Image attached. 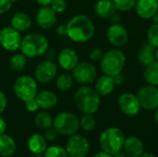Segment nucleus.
<instances>
[{
    "instance_id": "f8f14e48",
    "label": "nucleus",
    "mask_w": 158,
    "mask_h": 157,
    "mask_svg": "<svg viewBox=\"0 0 158 157\" xmlns=\"http://www.w3.org/2000/svg\"><path fill=\"white\" fill-rule=\"evenodd\" d=\"M21 40V32L11 26H6L0 30V45L6 51L15 52L19 50Z\"/></svg>"
},
{
    "instance_id": "09e8293b",
    "label": "nucleus",
    "mask_w": 158,
    "mask_h": 157,
    "mask_svg": "<svg viewBox=\"0 0 158 157\" xmlns=\"http://www.w3.org/2000/svg\"><path fill=\"white\" fill-rule=\"evenodd\" d=\"M152 19H153L154 23H157L158 24V10L156 12V13H155V15L153 16Z\"/></svg>"
},
{
    "instance_id": "c03bdc74",
    "label": "nucleus",
    "mask_w": 158,
    "mask_h": 157,
    "mask_svg": "<svg viewBox=\"0 0 158 157\" xmlns=\"http://www.w3.org/2000/svg\"><path fill=\"white\" fill-rule=\"evenodd\" d=\"M6 123L3 118H0V135L4 134L6 132Z\"/></svg>"
},
{
    "instance_id": "412c9836",
    "label": "nucleus",
    "mask_w": 158,
    "mask_h": 157,
    "mask_svg": "<svg viewBox=\"0 0 158 157\" xmlns=\"http://www.w3.org/2000/svg\"><path fill=\"white\" fill-rule=\"evenodd\" d=\"M94 12L101 19H110L117 12V8L113 0H98L94 5Z\"/></svg>"
},
{
    "instance_id": "a878e982",
    "label": "nucleus",
    "mask_w": 158,
    "mask_h": 157,
    "mask_svg": "<svg viewBox=\"0 0 158 157\" xmlns=\"http://www.w3.org/2000/svg\"><path fill=\"white\" fill-rule=\"evenodd\" d=\"M143 79L147 84L158 86V61H154L144 67Z\"/></svg>"
},
{
    "instance_id": "dca6fc26",
    "label": "nucleus",
    "mask_w": 158,
    "mask_h": 157,
    "mask_svg": "<svg viewBox=\"0 0 158 157\" xmlns=\"http://www.w3.org/2000/svg\"><path fill=\"white\" fill-rule=\"evenodd\" d=\"M57 63L62 69L70 71L79 63V56L74 49L70 47H65L58 53Z\"/></svg>"
},
{
    "instance_id": "4be33fe9",
    "label": "nucleus",
    "mask_w": 158,
    "mask_h": 157,
    "mask_svg": "<svg viewBox=\"0 0 158 157\" xmlns=\"http://www.w3.org/2000/svg\"><path fill=\"white\" fill-rule=\"evenodd\" d=\"M10 26L20 32L26 31L31 27V19L24 12L15 13L10 19Z\"/></svg>"
},
{
    "instance_id": "6ab92c4d",
    "label": "nucleus",
    "mask_w": 158,
    "mask_h": 157,
    "mask_svg": "<svg viewBox=\"0 0 158 157\" xmlns=\"http://www.w3.org/2000/svg\"><path fill=\"white\" fill-rule=\"evenodd\" d=\"M116 87L114 78L109 75H102L94 81V89L100 96H107L113 93Z\"/></svg>"
},
{
    "instance_id": "6e6552de",
    "label": "nucleus",
    "mask_w": 158,
    "mask_h": 157,
    "mask_svg": "<svg viewBox=\"0 0 158 157\" xmlns=\"http://www.w3.org/2000/svg\"><path fill=\"white\" fill-rule=\"evenodd\" d=\"M71 71L74 81L81 85L92 84L97 79V69L91 62H79Z\"/></svg>"
},
{
    "instance_id": "3c124183",
    "label": "nucleus",
    "mask_w": 158,
    "mask_h": 157,
    "mask_svg": "<svg viewBox=\"0 0 158 157\" xmlns=\"http://www.w3.org/2000/svg\"><path fill=\"white\" fill-rule=\"evenodd\" d=\"M30 157H44L43 154H32Z\"/></svg>"
},
{
    "instance_id": "ea45409f",
    "label": "nucleus",
    "mask_w": 158,
    "mask_h": 157,
    "mask_svg": "<svg viewBox=\"0 0 158 157\" xmlns=\"http://www.w3.org/2000/svg\"><path fill=\"white\" fill-rule=\"evenodd\" d=\"M56 31L60 36H66L67 35V24H60V25H58L56 27Z\"/></svg>"
},
{
    "instance_id": "f3484780",
    "label": "nucleus",
    "mask_w": 158,
    "mask_h": 157,
    "mask_svg": "<svg viewBox=\"0 0 158 157\" xmlns=\"http://www.w3.org/2000/svg\"><path fill=\"white\" fill-rule=\"evenodd\" d=\"M134 8L141 19H150L158 10V0H137Z\"/></svg>"
},
{
    "instance_id": "4c0bfd02",
    "label": "nucleus",
    "mask_w": 158,
    "mask_h": 157,
    "mask_svg": "<svg viewBox=\"0 0 158 157\" xmlns=\"http://www.w3.org/2000/svg\"><path fill=\"white\" fill-rule=\"evenodd\" d=\"M12 7V2L10 0H0V15H3L9 11Z\"/></svg>"
},
{
    "instance_id": "72a5a7b5",
    "label": "nucleus",
    "mask_w": 158,
    "mask_h": 157,
    "mask_svg": "<svg viewBox=\"0 0 158 157\" xmlns=\"http://www.w3.org/2000/svg\"><path fill=\"white\" fill-rule=\"evenodd\" d=\"M50 6L56 14H60L67 9V3L65 0H54Z\"/></svg>"
},
{
    "instance_id": "7c9ffc66",
    "label": "nucleus",
    "mask_w": 158,
    "mask_h": 157,
    "mask_svg": "<svg viewBox=\"0 0 158 157\" xmlns=\"http://www.w3.org/2000/svg\"><path fill=\"white\" fill-rule=\"evenodd\" d=\"M44 157H69L66 148L58 145H52L44 151Z\"/></svg>"
},
{
    "instance_id": "20e7f679",
    "label": "nucleus",
    "mask_w": 158,
    "mask_h": 157,
    "mask_svg": "<svg viewBox=\"0 0 158 157\" xmlns=\"http://www.w3.org/2000/svg\"><path fill=\"white\" fill-rule=\"evenodd\" d=\"M125 64L126 56L124 52L118 48L110 49L104 53L100 60V68L103 73L112 77L122 73Z\"/></svg>"
},
{
    "instance_id": "1a4fd4ad",
    "label": "nucleus",
    "mask_w": 158,
    "mask_h": 157,
    "mask_svg": "<svg viewBox=\"0 0 158 157\" xmlns=\"http://www.w3.org/2000/svg\"><path fill=\"white\" fill-rule=\"evenodd\" d=\"M57 65L51 59H44L39 62L33 71V78L37 82L47 84L57 76Z\"/></svg>"
},
{
    "instance_id": "4468645a",
    "label": "nucleus",
    "mask_w": 158,
    "mask_h": 157,
    "mask_svg": "<svg viewBox=\"0 0 158 157\" xmlns=\"http://www.w3.org/2000/svg\"><path fill=\"white\" fill-rule=\"evenodd\" d=\"M106 39L116 48L124 46L129 40L128 31L120 23L111 24L106 30Z\"/></svg>"
},
{
    "instance_id": "7ed1b4c3",
    "label": "nucleus",
    "mask_w": 158,
    "mask_h": 157,
    "mask_svg": "<svg viewBox=\"0 0 158 157\" xmlns=\"http://www.w3.org/2000/svg\"><path fill=\"white\" fill-rule=\"evenodd\" d=\"M48 47L49 41L44 34L32 32L22 37L19 50L28 58H35L44 55Z\"/></svg>"
},
{
    "instance_id": "a19ab883",
    "label": "nucleus",
    "mask_w": 158,
    "mask_h": 157,
    "mask_svg": "<svg viewBox=\"0 0 158 157\" xmlns=\"http://www.w3.org/2000/svg\"><path fill=\"white\" fill-rule=\"evenodd\" d=\"M113 78H114L116 86H117V85H121V84L124 83L125 79H124V77H123V75H122L121 73H120V74H118V75H116V76H114Z\"/></svg>"
},
{
    "instance_id": "e433bc0d",
    "label": "nucleus",
    "mask_w": 158,
    "mask_h": 157,
    "mask_svg": "<svg viewBox=\"0 0 158 157\" xmlns=\"http://www.w3.org/2000/svg\"><path fill=\"white\" fill-rule=\"evenodd\" d=\"M25 107L29 112H36V111H38L40 109V107L38 105V103H37L35 98L25 102Z\"/></svg>"
},
{
    "instance_id": "49530a36",
    "label": "nucleus",
    "mask_w": 158,
    "mask_h": 157,
    "mask_svg": "<svg viewBox=\"0 0 158 157\" xmlns=\"http://www.w3.org/2000/svg\"><path fill=\"white\" fill-rule=\"evenodd\" d=\"M113 157H128L127 156V155L121 150V151H119V152H118V153H116V154H114L113 155Z\"/></svg>"
},
{
    "instance_id": "f704fd0d",
    "label": "nucleus",
    "mask_w": 158,
    "mask_h": 157,
    "mask_svg": "<svg viewBox=\"0 0 158 157\" xmlns=\"http://www.w3.org/2000/svg\"><path fill=\"white\" fill-rule=\"evenodd\" d=\"M103 55H104L103 50L98 47H95L91 50L89 54V58L92 62H100V60L103 57Z\"/></svg>"
},
{
    "instance_id": "c9c22d12",
    "label": "nucleus",
    "mask_w": 158,
    "mask_h": 157,
    "mask_svg": "<svg viewBox=\"0 0 158 157\" xmlns=\"http://www.w3.org/2000/svg\"><path fill=\"white\" fill-rule=\"evenodd\" d=\"M58 134L59 133L56 131V130L54 127H51V128H49V129H47V130H44V138H45L46 141H48V142H54V141L56 140Z\"/></svg>"
},
{
    "instance_id": "a18cd8bd",
    "label": "nucleus",
    "mask_w": 158,
    "mask_h": 157,
    "mask_svg": "<svg viewBox=\"0 0 158 157\" xmlns=\"http://www.w3.org/2000/svg\"><path fill=\"white\" fill-rule=\"evenodd\" d=\"M93 157H113V155H110V154H108V153H106V152L101 151V152L96 153Z\"/></svg>"
},
{
    "instance_id": "37998d69",
    "label": "nucleus",
    "mask_w": 158,
    "mask_h": 157,
    "mask_svg": "<svg viewBox=\"0 0 158 157\" xmlns=\"http://www.w3.org/2000/svg\"><path fill=\"white\" fill-rule=\"evenodd\" d=\"M35 1L41 6H50L52 4V2L54 0H35Z\"/></svg>"
},
{
    "instance_id": "864d4df0",
    "label": "nucleus",
    "mask_w": 158,
    "mask_h": 157,
    "mask_svg": "<svg viewBox=\"0 0 158 157\" xmlns=\"http://www.w3.org/2000/svg\"><path fill=\"white\" fill-rule=\"evenodd\" d=\"M11 2H12V4L13 3H16V2H18V1H19V0H10Z\"/></svg>"
},
{
    "instance_id": "b1692460",
    "label": "nucleus",
    "mask_w": 158,
    "mask_h": 157,
    "mask_svg": "<svg viewBox=\"0 0 158 157\" xmlns=\"http://www.w3.org/2000/svg\"><path fill=\"white\" fill-rule=\"evenodd\" d=\"M137 61L143 67H146L156 61V48L148 43L143 44L138 54Z\"/></svg>"
},
{
    "instance_id": "f257e3e1",
    "label": "nucleus",
    "mask_w": 158,
    "mask_h": 157,
    "mask_svg": "<svg viewBox=\"0 0 158 157\" xmlns=\"http://www.w3.org/2000/svg\"><path fill=\"white\" fill-rule=\"evenodd\" d=\"M95 31L93 20L84 14L72 17L67 23V36L74 43H83L90 41Z\"/></svg>"
},
{
    "instance_id": "c85d7f7f",
    "label": "nucleus",
    "mask_w": 158,
    "mask_h": 157,
    "mask_svg": "<svg viewBox=\"0 0 158 157\" xmlns=\"http://www.w3.org/2000/svg\"><path fill=\"white\" fill-rule=\"evenodd\" d=\"M74 84V80L72 75L69 73H62L57 75L56 78V87L60 92L69 91Z\"/></svg>"
},
{
    "instance_id": "393cba45",
    "label": "nucleus",
    "mask_w": 158,
    "mask_h": 157,
    "mask_svg": "<svg viewBox=\"0 0 158 157\" xmlns=\"http://www.w3.org/2000/svg\"><path fill=\"white\" fill-rule=\"evenodd\" d=\"M17 150V144L15 140L7 135H0V156L10 157L12 156Z\"/></svg>"
},
{
    "instance_id": "5701e85b",
    "label": "nucleus",
    "mask_w": 158,
    "mask_h": 157,
    "mask_svg": "<svg viewBox=\"0 0 158 157\" xmlns=\"http://www.w3.org/2000/svg\"><path fill=\"white\" fill-rule=\"evenodd\" d=\"M27 146L31 154H44L47 148L46 140L44 135L34 133L28 138Z\"/></svg>"
},
{
    "instance_id": "2eb2a0df",
    "label": "nucleus",
    "mask_w": 158,
    "mask_h": 157,
    "mask_svg": "<svg viewBox=\"0 0 158 157\" xmlns=\"http://www.w3.org/2000/svg\"><path fill=\"white\" fill-rule=\"evenodd\" d=\"M35 19L40 28L44 30H49L56 25L57 21V17L56 13L51 8L50 6H41L38 9Z\"/></svg>"
},
{
    "instance_id": "de8ad7c7",
    "label": "nucleus",
    "mask_w": 158,
    "mask_h": 157,
    "mask_svg": "<svg viewBox=\"0 0 158 157\" xmlns=\"http://www.w3.org/2000/svg\"><path fill=\"white\" fill-rule=\"evenodd\" d=\"M154 121H155L156 125L158 127V108L155 110V113H154Z\"/></svg>"
},
{
    "instance_id": "f03ea898",
    "label": "nucleus",
    "mask_w": 158,
    "mask_h": 157,
    "mask_svg": "<svg viewBox=\"0 0 158 157\" xmlns=\"http://www.w3.org/2000/svg\"><path fill=\"white\" fill-rule=\"evenodd\" d=\"M74 104L82 114H95L101 105V96L94 88L81 85L74 93Z\"/></svg>"
},
{
    "instance_id": "39448f33",
    "label": "nucleus",
    "mask_w": 158,
    "mask_h": 157,
    "mask_svg": "<svg viewBox=\"0 0 158 157\" xmlns=\"http://www.w3.org/2000/svg\"><path fill=\"white\" fill-rule=\"evenodd\" d=\"M125 139V134L120 129L110 127L101 133L99 137V143L102 151L113 155L122 150Z\"/></svg>"
},
{
    "instance_id": "79ce46f5",
    "label": "nucleus",
    "mask_w": 158,
    "mask_h": 157,
    "mask_svg": "<svg viewBox=\"0 0 158 157\" xmlns=\"http://www.w3.org/2000/svg\"><path fill=\"white\" fill-rule=\"evenodd\" d=\"M110 20H111V23H112V24H118V23H120V21H121V18H120V16L116 12V13L110 18Z\"/></svg>"
},
{
    "instance_id": "8fccbe9b",
    "label": "nucleus",
    "mask_w": 158,
    "mask_h": 157,
    "mask_svg": "<svg viewBox=\"0 0 158 157\" xmlns=\"http://www.w3.org/2000/svg\"><path fill=\"white\" fill-rule=\"evenodd\" d=\"M140 157H156V156H155L153 154H151V153H144V152H143V153L142 154V155H141Z\"/></svg>"
},
{
    "instance_id": "a211bd4d",
    "label": "nucleus",
    "mask_w": 158,
    "mask_h": 157,
    "mask_svg": "<svg viewBox=\"0 0 158 157\" xmlns=\"http://www.w3.org/2000/svg\"><path fill=\"white\" fill-rule=\"evenodd\" d=\"M122 150L128 157H140L144 152L143 141L137 136H130L125 139Z\"/></svg>"
},
{
    "instance_id": "9d476101",
    "label": "nucleus",
    "mask_w": 158,
    "mask_h": 157,
    "mask_svg": "<svg viewBox=\"0 0 158 157\" xmlns=\"http://www.w3.org/2000/svg\"><path fill=\"white\" fill-rule=\"evenodd\" d=\"M141 107L147 111H155L158 108V88L154 85L141 87L136 94Z\"/></svg>"
},
{
    "instance_id": "aec40b11",
    "label": "nucleus",
    "mask_w": 158,
    "mask_h": 157,
    "mask_svg": "<svg viewBox=\"0 0 158 157\" xmlns=\"http://www.w3.org/2000/svg\"><path fill=\"white\" fill-rule=\"evenodd\" d=\"M35 99L38 103L40 109L43 110L52 109L57 105V101H58L56 94L54 92L48 90H44L38 93Z\"/></svg>"
},
{
    "instance_id": "603ef678",
    "label": "nucleus",
    "mask_w": 158,
    "mask_h": 157,
    "mask_svg": "<svg viewBox=\"0 0 158 157\" xmlns=\"http://www.w3.org/2000/svg\"><path fill=\"white\" fill-rule=\"evenodd\" d=\"M156 60L158 61V47L156 48Z\"/></svg>"
},
{
    "instance_id": "2f4dec72",
    "label": "nucleus",
    "mask_w": 158,
    "mask_h": 157,
    "mask_svg": "<svg viewBox=\"0 0 158 157\" xmlns=\"http://www.w3.org/2000/svg\"><path fill=\"white\" fill-rule=\"evenodd\" d=\"M147 43L155 48L158 47V24L153 23L147 30Z\"/></svg>"
},
{
    "instance_id": "cd10ccee",
    "label": "nucleus",
    "mask_w": 158,
    "mask_h": 157,
    "mask_svg": "<svg viewBox=\"0 0 158 157\" xmlns=\"http://www.w3.org/2000/svg\"><path fill=\"white\" fill-rule=\"evenodd\" d=\"M27 59L28 57L25 56L22 53L15 54L13 55L8 62V68L11 71L14 72H19L23 70L27 65Z\"/></svg>"
},
{
    "instance_id": "58836bf2",
    "label": "nucleus",
    "mask_w": 158,
    "mask_h": 157,
    "mask_svg": "<svg viewBox=\"0 0 158 157\" xmlns=\"http://www.w3.org/2000/svg\"><path fill=\"white\" fill-rule=\"evenodd\" d=\"M6 106H7V98L6 94L2 91H0V115L3 114Z\"/></svg>"
},
{
    "instance_id": "c756f323",
    "label": "nucleus",
    "mask_w": 158,
    "mask_h": 157,
    "mask_svg": "<svg viewBox=\"0 0 158 157\" xmlns=\"http://www.w3.org/2000/svg\"><path fill=\"white\" fill-rule=\"evenodd\" d=\"M80 120V128H81L84 131H92L94 130L96 126V119L94 114H82Z\"/></svg>"
},
{
    "instance_id": "bb28decb",
    "label": "nucleus",
    "mask_w": 158,
    "mask_h": 157,
    "mask_svg": "<svg viewBox=\"0 0 158 157\" xmlns=\"http://www.w3.org/2000/svg\"><path fill=\"white\" fill-rule=\"evenodd\" d=\"M53 120L54 118H52V116L49 113L45 112V110L37 113L33 119L34 125L42 130H45L53 127Z\"/></svg>"
},
{
    "instance_id": "423d86ee",
    "label": "nucleus",
    "mask_w": 158,
    "mask_h": 157,
    "mask_svg": "<svg viewBox=\"0 0 158 157\" xmlns=\"http://www.w3.org/2000/svg\"><path fill=\"white\" fill-rule=\"evenodd\" d=\"M13 92L19 100L25 103L36 97L38 93V82L33 77L21 75L15 81Z\"/></svg>"
},
{
    "instance_id": "473e14b6",
    "label": "nucleus",
    "mask_w": 158,
    "mask_h": 157,
    "mask_svg": "<svg viewBox=\"0 0 158 157\" xmlns=\"http://www.w3.org/2000/svg\"><path fill=\"white\" fill-rule=\"evenodd\" d=\"M117 10L121 12L131 11L135 7L137 0H113Z\"/></svg>"
},
{
    "instance_id": "9b49d317",
    "label": "nucleus",
    "mask_w": 158,
    "mask_h": 157,
    "mask_svg": "<svg viewBox=\"0 0 158 157\" xmlns=\"http://www.w3.org/2000/svg\"><path fill=\"white\" fill-rule=\"evenodd\" d=\"M66 150L69 157H86L90 151V143L84 136L75 133L68 139Z\"/></svg>"
},
{
    "instance_id": "0eeeda50",
    "label": "nucleus",
    "mask_w": 158,
    "mask_h": 157,
    "mask_svg": "<svg viewBox=\"0 0 158 157\" xmlns=\"http://www.w3.org/2000/svg\"><path fill=\"white\" fill-rule=\"evenodd\" d=\"M53 127L59 134L70 136L79 130L80 120L71 112H61L54 118Z\"/></svg>"
},
{
    "instance_id": "ddd939ff",
    "label": "nucleus",
    "mask_w": 158,
    "mask_h": 157,
    "mask_svg": "<svg viewBox=\"0 0 158 157\" xmlns=\"http://www.w3.org/2000/svg\"><path fill=\"white\" fill-rule=\"evenodd\" d=\"M118 106L120 112L128 117L137 116L142 108L137 96L131 93H124L118 96Z\"/></svg>"
}]
</instances>
